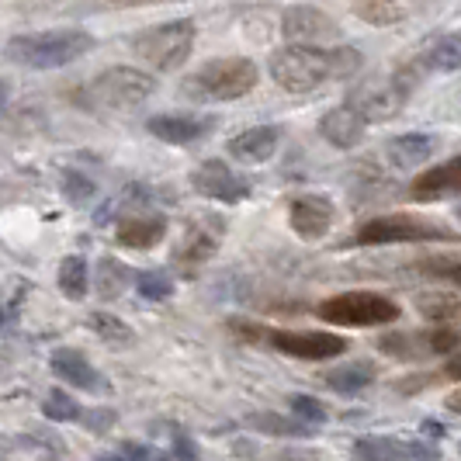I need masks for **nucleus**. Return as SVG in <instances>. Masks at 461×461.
<instances>
[{
	"label": "nucleus",
	"instance_id": "nucleus-1",
	"mask_svg": "<svg viewBox=\"0 0 461 461\" xmlns=\"http://www.w3.org/2000/svg\"><path fill=\"white\" fill-rule=\"evenodd\" d=\"M271 80L288 94L320 91L330 80H344L361 69V52L350 46H285L271 56Z\"/></svg>",
	"mask_w": 461,
	"mask_h": 461
},
{
	"label": "nucleus",
	"instance_id": "nucleus-2",
	"mask_svg": "<svg viewBox=\"0 0 461 461\" xmlns=\"http://www.w3.org/2000/svg\"><path fill=\"white\" fill-rule=\"evenodd\" d=\"M94 39L84 28H52V32H35V35H18L7 42V56L22 67L32 69H59L87 56Z\"/></svg>",
	"mask_w": 461,
	"mask_h": 461
},
{
	"label": "nucleus",
	"instance_id": "nucleus-3",
	"mask_svg": "<svg viewBox=\"0 0 461 461\" xmlns=\"http://www.w3.org/2000/svg\"><path fill=\"white\" fill-rule=\"evenodd\" d=\"M257 63L247 56H222L208 59L185 80V94L191 101H236L257 87Z\"/></svg>",
	"mask_w": 461,
	"mask_h": 461
},
{
	"label": "nucleus",
	"instance_id": "nucleus-4",
	"mask_svg": "<svg viewBox=\"0 0 461 461\" xmlns=\"http://www.w3.org/2000/svg\"><path fill=\"white\" fill-rule=\"evenodd\" d=\"M191 49H194V22L191 18L153 24V28L132 35V52L157 73L181 69L191 56Z\"/></svg>",
	"mask_w": 461,
	"mask_h": 461
},
{
	"label": "nucleus",
	"instance_id": "nucleus-5",
	"mask_svg": "<svg viewBox=\"0 0 461 461\" xmlns=\"http://www.w3.org/2000/svg\"><path fill=\"white\" fill-rule=\"evenodd\" d=\"M316 316L323 323L333 326H354V330H368V326L395 323L402 316V309L389 295L378 292H340L333 299L316 305Z\"/></svg>",
	"mask_w": 461,
	"mask_h": 461
},
{
	"label": "nucleus",
	"instance_id": "nucleus-6",
	"mask_svg": "<svg viewBox=\"0 0 461 461\" xmlns=\"http://www.w3.org/2000/svg\"><path fill=\"white\" fill-rule=\"evenodd\" d=\"M157 94V77L136 67H112L97 73L87 87V97L97 108L108 112H132L142 101H149Z\"/></svg>",
	"mask_w": 461,
	"mask_h": 461
},
{
	"label": "nucleus",
	"instance_id": "nucleus-7",
	"mask_svg": "<svg viewBox=\"0 0 461 461\" xmlns=\"http://www.w3.org/2000/svg\"><path fill=\"white\" fill-rule=\"evenodd\" d=\"M423 240H451V230H444L430 219H420L410 212L378 215L354 232L357 247H389V243H423Z\"/></svg>",
	"mask_w": 461,
	"mask_h": 461
},
{
	"label": "nucleus",
	"instance_id": "nucleus-8",
	"mask_svg": "<svg viewBox=\"0 0 461 461\" xmlns=\"http://www.w3.org/2000/svg\"><path fill=\"white\" fill-rule=\"evenodd\" d=\"M461 347V333L451 326H430V330H393L378 340V350L395 361H427L440 354H455Z\"/></svg>",
	"mask_w": 461,
	"mask_h": 461
},
{
	"label": "nucleus",
	"instance_id": "nucleus-9",
	"mask_svg": "<svg viewBox=\"0 0 461 461\" xmlns=\"http://www.w3.org/2000/svg\"><path fill=\"white\" fill-rule=\"evenodd\" d=\"M410 84L406 77H385V80H365L361 87L347 94V104L365 122H389L406 108Z\"/></svg>",
	"mask_w": 461,
	"mask_h": 461
},
{
	"label": "nucleus",
	"instance_id": "nucleus-10",
	"mask_svg": "<svg viewBox=\"0 0 461 461\" xmlns=\"http://www.w3.org/2000/svg\"><path fill=\"white\" fill-rule=\"evenodd\" d=\"M267 344L285 357H299V361H330L350 350L347 337L340 333H326V330H271Z\"/></svg>",
	"mask_w": 461,
	"mask_h": 461
},
{
	"label": "nucleus",
	"instance_id": "nucleus-11",
	"mask_svg": "<svg viewBox=\"0 0 461 461\" xmlns=\"http://www.w3.org/2000/svg\"><path fill=\"white\" fill-rule=\"evenodd\" d=\"M281 35H285L292 46L330 49V42L340 39V24L333 22L326 11H320V7L295 4V7H288L285 18H281Z\"/></svg>",
	"mask_w": 461,
	"mask_h": 461
},
{
	"label": "nucleus",
	"instance_id": "nucleus-12",
	"mask_svg": "<svg viewBox=\"0 0 461 461\" xmlns=\"http://www.w3.org/2000/svg\"><path fill=\"white\" fill-rule=\"evenodd\" d=\"M191 187L198 194H205L212 202H222V205H236L250 194V181L243 174H236L226 160H205L191 170Z\"/></svg>",
	"mask_w": 461,
	"mask_h": 461
},
{
	"label": "nucleus",
	"instance_id": "nucleus-13",
	"mask_svg": "<svg viewBox=\"0 0 461 461\" xmlns=\"http://www.w3.org/2000/svg\"><path fill=\"white\" fill-rule=\"evenodd\" d=\"M333 202L323 194H299L292 205H288V222L292 230L299 232L302 240H323L330 226H333Z\"/></svg>",
	"mask_w": 461,
	"mask_h": 461
},
{
	"label": "nucleus",
	"instance_id": "nucleus-14",
	"mask_svg": "<svg viewBox=\"0 0 461 461\" xmlns=\"http://www.w3.org/2000/svg\"><path fill=\"white\" fill-rule=\"evenodd\" d=\"M461 194V157H451L447 163H438L430 170H423L410 185L413 202H444Z\"/></svg>",
	"mask_w": 461,
	"mask_h": 461
},
{
	"label": "nucleus",
	"instance_id": "nucleus-15",
	"mask_svg": "<svg viewBox=\"0 0 461 461\" xmlns=\"http://www.w3.org/2000/svg\"><path fill=\"white\" fill-rule=\"evenodd\" d=\"M49 368H52L56 378H63V385H73V389H87V393H104V389H108V385L101 382L97 368H94L77 347H59V350H52Z\"/></svg>",
	"mask_w": 461,
	"mask_h": 461
},
{
	"label": "nucleus",
	"instance_id": "nucleus-16",
	"mask_svg": "<svg viewBox=\"0 0 461 461\" xmlns=\"http://www.w3.org/2000/svg\"><path fill=\"white\" fill-rule=\"evenodd\" d=\"M277 146H281V129L277 125H254V129L232 136L226 142V153L240 163H267L277 153Z\"/></svg>",
	"mask_w": 461,
	"mask_h": 461
},
{
	"label": "nucleus",
	"instance_id": "nucleus-17",
	"mask_svg": "<svg viewBox=\"0 0 461 461\" xmlns=\"http://www.w3.org/2000/svg\"><path fill=\"white\" fill-rule=\"evenodd\" d=\"M365 129H368V122L357 115L350 104L330 108V112L320 118V136H323L330 146H337V149H354V146H361Z\"/></svg>",
	"mask_w": 461,
	"mask_h": 461
},
{
	"label": "nucleus",
	"instance_id": "nucleus-18",
	"mask_svg": "<svg viewBox=\"0 0 461 461\" xmlns=\"http://www.w3.org/2000/svg\"><path fill=\"white\" fill-rule=\"evenodd\" d=\"M149 136H157L160 142H170V146H185V142H194V139L208 136L212 129V118H194V115H153L146 122Z\"/></svg>",
	"mask_w": 461,
	"mask_h": 461
},
{
	"label": "nucleus",
	"instance_id": "nucleus-19",
	"mask_svg": "<svg viewBox=\"0 0 461 461\" xmlns=\"http://www.w3.org/2000/svg\"><path fill=\"white\" fill-rule=\"evenodd\" d=\"M115 236L129 250H153L167 236V219L163 215H129L118 222Z\"/></svg>",
	"mask_w": 461,
	"mask_h": 461
},
{
	"label": "nucleus",
	"instance_id": "nucleus-20",
	"mask_svg": "<svg viewBox=\"0 0 461 461\" xmlns=\"http://www.w3.org/2000/svg\"><path fill=\"white\" fill-rule=\"evenodd\" d=\"M440 139L427 136V132H406V136L389 139L385 146V157L393 167H416V163H427L438 153Z\"/></svg>",
	"mask_w": 461,
	"mask_h": 461
},
{
	"label": "nucleus",
	"instance_id": "nucleus-21",
	"mask_svg": "<svg viewBox=\"0 0 461 461\" xmlns=\"http://www.w3.org/2000/svg\"><path fill=\"white\" fill-rule=\"evenodd\" d=\"M354 14L368 24H395L406 22L413 11H420L427 0H350Z\"/></svg>",
	"mask_w": 461,
	"mask_h": 461
},
{
	"label": "nucleus",
	"instance_id": "nucleus-22",
	"mask_svg": "<svg viewBox=\"0 0 461 461\" xmlns=\"http://www.w3.org/2000/svg\"><path fill=\"white\" fill-rule=\"evenodd\" d=\"M136 285V275L129 264H122L118 257H101L94 267V288L101 299H118Z\"/></svg>",
	"mask_w": 461,
	"mask_h": 461
},
{
	"label": "nucleus",
	"instance_id": "nucleus-23",
	"mask_svg": "<svg viewBox=\"0 0 461 461\" xmlns=\"http://www.w3.org/2000/svg\"><path fill=\"white\" fill-rule=\"evenodd\" d=\"M56 281H59V292H63L69 302H80L84 295H87V285H91L87 260L77 254L63 257V260H59V271H56Z\"/></svg>",
	"mask_w": 461,
	"mask_h": 461
},
{
	"label": "nucleus",
	"instance_id": "nucleus-24",
	"mask_svg": "<svg viewBox=\"0 0 461 461\" xmlns=\"http://www.w3.org/2000/svg\"><path fill=\"white\" fill-rule=\"evenodd\" d=\"M427 69H438V73H451V69H461V32H451V35H440L434 46L423 52L420 59Z\"/></svg>",
	"mask_w": 461,
	"mask_h": 461
},
{
	"label": "nucleus",
	"instance_id": "nucleus-25",
	"mask_svg": "<svg viewBox=\"0 0 461 461\" xmlns=\"http://www.w3.org/2000/svg\"><path fill=\"white\" fill-rule=\"evenodd\" d=\"M323 378L333 393L354 395V393H361V389H368L371 382H375V368H371V365H344V368L326 371Z\"/></svg>",
	"mask_w": 461,
	"mask_h": 461
},
{
	"label": "nucleus",
	"instance_id": "nucleus-26",
	"mask_svg": "<svg viewBox=\"0 0 461 461\" xmlns=\"http://www.w3.org/2000/svg\"><path fill=\"white\" fill-rule=\"evenodd\" d=\"M406 440L399 438H361L354 444V461H402Z\"/></svg>",
	"mask_w": 461,
	"mask_h": 461
},
{
	"label": "nucleus",
	"instance_id": "nucleus-27",
	"mask_svg": "<svg viewBox=\"0 0 461 461\" xmlns=\"http://www.w3.org/2000/svg\"><path fill=\"white\" fill-rule=\"evenodd\" d=\"M87 326H91V330L101 337V340H104V344H118V347L136 344L132 326L122 323V320H118V316H112V312H91V316H87Z\"/></svg>",
	"mask_w": 461,
	"mask_h": 461
},
{
	"label": "nucleus",
	"instance_id": "nucleus-28",
	"mask_svg": "<svg viewBox=\"0 0 461 461\" xmlns=\"http://www.w3.org/2000/svg\"><path fill=\"white\" fill-rule=\"evenodd\" d=\"M416 309L423 312V320H430V323L438 326H447V323H458L461 320V302L455 295H423V299L416 302Z\"/></svg>",
	"mask_w": 461,
	"mask_h": 461
},
{
	"label": "nucleus",
	"instance_id": "nucleus-29",
	"mask_svg": "<svg viewBox=\"0 0 461 461\" xmlns=\"http://www.w3.org/2000/svg\"><path fill=\"white\" fill-rule=\"evenodd\" d=\"M42 413L49 420H56V423H73V420H80L84 410H80V402L67 393V389H52L46 395V402H42Z\"/></svg>",
	"mask_w": 461,
	"mask_h": 461
},
{
	"label": "nucleus",
	"instance_id": "nucleus-30",
	"mask_svg": "<svg viewBox=\"0 0 461 461\" xmlns=\"http://www.w3.org/2000/svg\"><path fill=\"white\" fill-rule=\"evenodd\" d=\"M247 423L257 427V430H264V434H275V438H302V434L312 430L309 423H288V420H281L275 413H254L247 416Z\"/></svg>",
	"mask_w": 461,
	"mask_h": 461
},
{
	"label": "nucleus",
	"instance_id": "nucleus-31",
	"mask_svg": "<svg viewBox=\"0 0 461 461\" xmlns=\"http://www.w3.org/2000/svg\"><path fill=\"white\" fill-rule=\"evenodd\" d=\"M215 236H208V232H198V230H187L185 243L177 247V260H185V264H202L208 257L215 254Z\"/></svg>",
	"mask_w": 461,
	"mask_h": 461
},
{
	"label": "nucleus",
	"instance_id": "nucleus-32",
	"mask_svg": "<svg viewBox=\"0 0 461 461\" xmlns=\"http://www.w3.org/2000/svg\"><path fill=\"white\" fill-rule=\"evenodd\" d=\"M136 288L142 299H153V302H163L174 295V277L167 275V271H142V275H136Z\"/></svg>",
	"mask_w": 461,
	"mask_h": 461
},
{
	"label": "nucleus",
	"instance_id": "nucleus-33",
	"mask_svg": "<svg viewBox=\"0 0 461 461\" xmlns=\"http://www.w3.org/2000/svg\"><path fill=\"white\" fill-rule=\"evenodd\" d=\"M288 406H292V413L299 416L302 423H309V427L326 423L323 402H320V399H312V395H292V399H288Z\"/></svg>",
	"mask_w": 461,
	"mask_h": 461
},
{
	"label": "nucleus",
	"instance_id": "nucleus-34",
	"mask_svg": "<svg viewBox=\"0 0 461 461\" xmlns=\"http://www.w3.org/2000/svg\"><path fill=\"white\" fill-rule=\"evenodd\" d=\"M63 194H67L69 202H77V205H80V202H87V198L94 194V185L84 177V174L67 170V174H63Z\"/></svg>",
	"mask_w": 461,
	"mask_h": 461
},
{
	"label": "nucleus",
	"instance_id": "nucleus-35",
	"mask_svg": "<svg viewBox=\"0 0 461 461\" xmlns=\"http://www.w3.org/2000/svg\"><path fill=\"white\" fill-rule=\"evenodd\" d=\"M427 275L434 277H444V281H455V285H461V260H427V267H423Z\"/></svg>",
	"mask_w": 461,
	"mask_h": 461
},
{
	"label": "nucleus",
	"instance_id": "nucleus-36",
	"mask_svg": "<svg viewBox=\"0 0 461 461\" xmlns=\"http://www.w3.org/2000/svg\"><path fill=\"white\" fill-rule=\"evenodd\" d=\"M402 461H440V451L423 444V440H406V455Z\"/></svg>",
	"mask_w": 461,
	"mask_h": 461
},
{
	"label": "nucleus",
	"instance_id": "nucleus-37",
	"mask_svg": "<svg viewBox=\"0 0 461 461\" xmlns=\"http://www.w3.org/2000/svg\"><path fill=\"white\" fill-rule=\"evenodd\" d=\"M230 330L236 337H243V340H267V333H271V330L250 323V320H230Z\"/></svg>",
	"mask_w": 461,
	"mask_h": 461
},
{
	"label": "nucleus",
	"instance_id": "nucleus-38",
	"mask_svg": "<svg viewBox=\"0 0 461 461\" xmlns=\"http://www.w3.org/2000/svg\"><path fill=\"white\" fill-rule=\"evenodd\" d=\"M444 378H451V382H461V347L455 354H447V361H444V368H440Z\"/></svg>",
	"mask_w": 461,
	"mask_h": 461
},
{
	"label": "nucleus",
	"instance_id": "nucleus-39",
	"mask_svg": "<svg viewBox=\"0 0 461 461\" xmlns=\"http://www.w3.org/2000/svg\"><path fill=\"white\" fill-rule=\"evenodd\" d=\"M177 458L181 461H194V447H191V440L185 438V434H177Z\"/></svg>",
	"mask_w": 461,
	"mask_h": 461
},
{
	"label": "nucleus",
	"instance_id": "nucleus-40",
	"mask_svg": "<svg viewBox=\"0 0 461 461\" xmlns=\"http://www.w3.org/2000/svg\"><path fill=\"white\" fill-rule=\"evenodd\" d=\"M420 430H423V438H434V440L444 438V427H440L438 420H423V423H420Z\"/></svg>",
	"mask_w": 461,
	"mask_h": 461
},
{
	"label": "nucleus",
	"instance_id": "nucleus-41",
	"mask_svg": "<svg viewBox=\"0 0 461 461\" xmlns=\"http://www.w3.org/2000/svg\"><path fill=\"white\" fill-rule=\"evenodd\" d=\"M112 420H115V413H97V416H87V427H108V423H112Z\"/></svg>",
	"mask_w": 461,
	"mask_h": 461
},
{
	"label": "nucleus",
	"instance_id": "nucleus-42",
	"mask_svg": "<svg viewBox=\"0 0 461 461\" xmlns=\"http://www.w3.org/2000/svg\"><path fill=\"white\" fill-rule=\"evenodd\" d=\"M444 406H447L451 413L461 416V393H451V395H447V399H444Z\"/></svg>",
	"mask_w": 461,
	"mask_h": 461
},
{
	"label": "nucleus",
	"instance_id": "nucleus-43",
	"mask_svg": "<svg viewBox=\"0 0 461 461\" xmlns=\"http://www.w3.org/2000/svg\"><path fill=\"white\" fill-rule=\"evenodd\" d=\"M4 202H11V191L0 185V205H4Z\"/></svg>",
	"mask_w": 461,
	"mask_h": 461
},
{
	"label": "nucleus",
	"instance_id": "nucleus-44",
	"mask_svg": "<svg viewBox=\"0 0 461 461\" xmlns=\"http://www.w3.org/2000/svg\"><path fill=\"white\" fill-rule=\"evenodd\" d=\"M4 104H7V94H4V87H0V115H4Z\"/></svg>",
	"mask_w": 461,
	"mask_h": 461
},
{
	"label": "nucleus",
	"instance_id": "nucleus-45",
	"mask_svg": "<svg viewBox=\"0 0 461 461\" xmlns=\"http://www.w3.org/2000/svg\"><path fill=\"white\" fill-rule=\"evenodd\" d=\"M458 455H461V444H458Z\"/></svg>",
	"mask_w": 461,
	"mask_h": 461
}]
</instances>
